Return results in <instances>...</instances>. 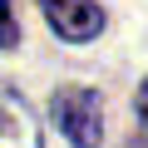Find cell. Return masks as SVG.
<instances>
[{
  "label": "cell",
  "instance_id": "2",
  "mask_svg": "<svg viewBox=\"0 0 148 148\" xmlns=\"http://www.w3.org/2000/svg\"><path fill=\"white\" fill-rule=\"evenodd\" d=\"M40 10L54 25V35L69 40V45H84V40H94L104 30V10L94 0H40Z\"/></svg>",
  "mask_w": 148,
  "mask_h": 148
},
{
  "label": "cell",
  "instance_id": "3",
  "mask_svg": "<svg viewBox=\"0 0 148 148\" xmlns=\"http://www.w3.org/2000/svg\"><path fill=\"white\" fill-rule=\"evenodd\" d=\"M0 148H40V123L5 79H0Z\"/></svg>",
  "mask_w": 148,
  "mask_h": 148
},
{
  "label": "cell",
  "instance_id": "1",
  "mask_svg": "<svg viewBox=\"0 0 148 148\" xmlns=\"http://www.w3.org/2000/svg\"><path fill=\"white\" fill-rule=\"evenodd\" d=\"M49 114H54V123L69 133L74 148H99V138H104V104H99L94 89H84V84L59 89V94L49 99Z\"/></svg>",
  "mask_w": 148,
  "mask_h": 148
},
{
  "label": "cell",
  "instance_id": "4",
  "mask_svg": "<svg viewBox=\"0 0 148 148\" xmlns=\"http://www.w3.org/2000/svg\"><path fill=\"white\" fill-rule=\"evenodd\" d=\"M10 45H20V20L10 10V0H0V49H10Z\"/></svg>",
  "mask_w": 148,
  "mask_h": 148
},
{
  "label": "cell",
  "instance_id": "5",
  "mask_svg": "<svg viewBox=\"0 0 148 148\" xmlns=\"http://www.w3.org/2000/svg\"><path fill=\"white\" fill-rule=\"evenodd\" d=\"M133 104H138V119H143V123H148V79H143V84H138V99H133Z\"/></svg>",
  "mask_w": 148,
  "mask_h": 148
}]
</instances>
